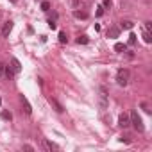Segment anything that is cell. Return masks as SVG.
Segmentation results:
<instances>
[{
    "label": "cell",
    "instance_id": "ffe728a7",
    "mask_svg": "<svg viewBox=\"0 0 152 152\" xmlns=\"http://www.w3.org/2000/svg\"><path fill=\"white\" fill-rule=\"evenodd\" d=\"M59 43H68V36L64 32H59Z\"/></svg>",
    "mask_w": 152,
    "mask_h": 152
},
{
    "label": "cell",
    "instance_id": "484cf974",
    "mask_svg": "<svg viewBox=\"0 0 152 152\" xmlns=\"http://www.w3.org/2000/svg\"><path fill=\"white\" fill-rule=\"evenodd\" d=\"M141 109H143L145 113H150V109H148V106H147V102H141Z\"/></svg>",
    "mask_w": 152,
    "mask_h": 152
},
{
    "label": "cell",
    "instance_id": "7a4b0ae2",
    "mask_svg": "<svg viewBox=\"0 0 152 152\" xmlns=\"http://www.w3.org/2000/svg\"><path fill=\"white\" fill-rule=\"evenodd\" d=\"M129 120H131V125L138 131V132H143L145 131V125H143V120H141V116L138 115V111H131V115H129Z\"/></svg>",
    "mask_w": 152,
    "mask_h": 152
},
{
    "label": "cell",
    "instance_id": "d4e9b609",
    "mask_svg": "<svg viewBox=\"0 0 152 152\" xmlns=\"http://www.w3.org/2000/svg\"><path fill=\"white\" fill-rule=\"evenodd\" d=\"M145 31H152V22H145Z\"/></svg>",
    "mask_w": 152,
    "mask_h": 152
},
{
    "label": "cell",
    "instance_id": "e0dca14e",
    "mask_svg": "<svg viewBox=\"0 0 152 152\" xmlns=\"http://www.w3.org/2000/svg\"><path fill=\"white\" fill-rule=\"evenodd\" d=\"M0 116H2L4 120H7V122H11V120H13V115H11V113H9L7 109H4L2 113H0Z\"/></svg>",
    "mask_w": 152,
    "mask_h": 152
},
{
    "label": "cell",
    "instance_id": "f1b7e54d",
    "mask_svg": "<svg viewBox=\"0 0 152 152\" xmlns=\"http://www.w3.org/2000/svg\"><path fill=\"white\" fill-rule=\"evenodd\" d=\"M23 150H31V152H32V150H34V148H32V147H31V145H23Z\"/></svg>",
    "mask_w": 152,
    "mask_h": 152
},
{
    "label": "cell",
    "instance_id": "ac0fdd59",
    "mask_svg": "<svg viewBox=\"0 0 152 152\" xmlns=\"http://www.w3.org/2000/svg\"><path fill=\"white\" fill-rule=\"evenodd\" d=\"M88 41H90V39H88V36H84V34L77 38V45H86Z\"/></svg>",
    "mask_w": 152,
    "mask_h": 152
},
{
    "label": "cell",
    "instance_id": "83f0119b",
    "mask_svg": "<svg viewBox=\"0 0 152 152\" xmlns=\"http://www.w3.org/2000/svg\"><path fill=\"white\" fill-rule=\"evenodd\" d=\"M70 2H72L73 7H77V6H79V0H70Z\"/></svg>",
    "mask_w": 152,
    "mask_h": 152
},
{
    "label": "cell",
    "instance_id": "52a82bcc",
    "mask_svg": "<svg viewBox=\"0 0 152 152\" xmlns=\"http://www.w3.org/2000/svg\"><path fill=\"white\" fill-rule=\"evenodd\" d=\"M48 102L56 107V111H57V113H63V111H64V106H63L59 100H56V99H52V97H50V99H48Z\"/></svg>",
    "mask_w": 152,
    "mask_h": 152
},
{
    "label": "cell",
    "instance_id": "cb8c5ba5",
    "mask_svg": "<svg viewBox=\"0 0 152 152\" xmlns=\"http://www.w3.org/2000/svg\"><path fill=\"white\" fill-rule=\"evenodd\" d=\"M47 23H48V27H50L52 31H54V29L57 27V25H56V20H52V18H48V22H47Z\"/></svg>",
    "mask_w": 152,
    "mask_h": 152
},
{
    "label": "cell",
    "instance_id": "5bb4252c",
    "mask_svg": "<svg viewBox=\"0 0 152 152\" xmlns=\"http://www.w3.org/2000/svg\"><path fill=\"white\" fill-rule=\"evenodd\" d=\"M15 75H16V73H15V70H13L11 66H6V73H4V77H7V79H13Z\"/></svg>",
    "mask_w": 152,
    "mask_h": 152
},
{
    "label": "cell",
    "instance_id": "7402d4cb",
    "mask_svg": "<svg viewBox=\"0 0 152 152\" xmlns=\"http://www.w3.org/2000/svg\"><path fill=\"white\" fill-rule=\"evenodd\" d=\"M111 6H113V0H102V7L111 9Z\"/></svg>",
    "mask_w": 152,
    "mask_h": 152
},
{
    "label": "cell",
    "instance_id": "5b68a950",
    "mask_svg": "<svg viewBox=\"0 0 152 152\" xmlns=\"http://www.w3.org/2000/svg\"><path fill=\"white\" fill-rule=\"evenodd\" d=\"M20 102H22V107H23L25 115H31L32 113V107H31V104H29V100H27L25 95H20Z\"/></svg>",
    "mask_w": 152,
    "mask_h": 152
},
{
    "label": "cell",
    "instance_id": "30bf717a",
    "mask_svg": "<svg viewBox=\"0 0 152 152\" xmlns=\"http://www.w3.org/2000/svg\"><path fill=\"white\" fill-rule=\"evenodd\" d=\"M11 68L15 70V73H20V72H22V64H20V61H18L16 57L11 59Z\"/></svg>",
    "mask_w": 152,
    "mask_h": 152
},
{
    "label": "cell",
    "instance_id": "ba28073f",
    "mask_svg": "<svg viewBox=\"0 0 152 152\" xmlns=\"http://www.w3.org/2000/svg\"><path fill=\"white\" fill-rule=\"evenodd\" d=\"M43 148H45V150H48V152H52V150H59V147H57L56 143L48 141V140H43Z\"/></svg>",
    "mask_w": 152,
    "mask_h": 152
},
{
    "label": "cell",
    "instance_id": "2e32d148",
    "mask_svg": "<svg viewBox=\"0 0 152 152\" xmlns=\"http://www.w3.org/2000/svg\"><path fill=\"white\" fill-rule=\"evenodd\" d=\"M118 140H120L122 143H131V141H132V138H131V134H129V132H125V134H122V136H120Z\"/></svg>",
    "mask_w": 152,
    "mask_h": 152
},
{
    "label": "cell",
    "instance_id": "3957f363",
    "mask_svg": "<svg viewBox=\"0 0 152 152\" xmlns=\"http://www.w3.org/2000/svg\"><path fill=\"white\" fill-rule=\"evenodd\" d=\"M129 79H131V72L127 68H120L118 73H116V83H118V86H127L129 84Z\"/></svg>",
    "mask_w": 152,
    "mask_h": 152
},
{
    "label": "cell",
    "instance_id": "4316f807",
    "mask_svg": "<svg viewBox=\"0 0 152 152\" xmlns=\"http://www.w3.org/2000/svg\"><path fill=\"white\" fill-rule=\"evenodd\" d=\"M97 16H104V7H102V6L97 9Z\"/></svg>",
    "mask_w": 152,
    "mask_h": 152
},
{
    "label": "cell",
    "instance_id": "d6986e66",
    "mask_svg": "<svg viewBox=\"0 0 152 152\" xmlns=\"http://www.w3.org/2000/svg\"><path fill=\"white\" fill-rule=\"evenodd\" d=\"M143 41H145V43H150V41H152V36H150L148 31H143Z\"/></svg>",
    "mask_w": 152,
    "mask_h": 152
},
{
    "label": "cell",
    "instance_id": "44dd1931",
    "mask_svg": "<svg viewBox=\"0 0 152 152\" xmlns=\"http://www.w3.org/2000/svg\"><path fill=\"white\" fill-rule=\"evenodd\" d=\"M136 38H138L136 34H129V41H127V43H129L131 47H132V45H136Z\"/></svg>",
    "mask_w": 152,
    "mask_h": 152
},
{
    "label": "cell",
    "instance_id": "4dcf8cb0",
    "mask_svg": "<svg viewBox=\"0 0 152 152\" xmlns=\"http://www.w3.org/2000/svg\"><path fill=\"white\" fill-rule=\"evenodd\" d=\"M0 18H2V13H0Z\"/></svg>",
    "mask_w": 152,
    "mask_h": 152
},
{
    "label": "cell",
    "instance_id": "9c48e42d",
    "mask_svg": "<svg viewBox=\"0 0 152 152\" xmlns=\"http://www.w3.org/2000/svg\"><path fill=\"white\" fill-rule=\"evenodd\" d=\"M118 34H120V27H109L107 29V38H118Z\"/></svg>",
    "mask_w": 152,
    "mask_h": 152
},
{
    "label": "cell",
    "instance_id": "603a6c76",
    "mask_svg": "<svg viewBox=\"0 0 152 152\" xmlns=\"http://www.w3.org/2000/svg\"><path fill=\"white\" fill-rule=\"evenodd\" d=\"M4 73H6V64H4L2 61H0V79L4 77Z\"/></svg>",
    "mask_w": 152,
    "mask_h": 152
},
{
    "label": "cell",
    "instance_id": "8fae6325",
    "mask_svg": "<svg viewBox=\"0 0 152 152\" xmlns=\"http://www.w3.org/2000/svg\"><path fill=\"white\" fill-rule=\"evenodd\" d=\"M73 16L77 18V20H86L90 15H88L86 11H79V9H75V11H73Z\"/></svg>",
    "mask_w": 152,
    "mask_h": 152
},
{
    "label": "cell",
    "instance_id": "4fadbf2b",
    "mask_svg": "<svg viewBox=\"0 0 152 152\" xmlns=\"http://www.w3.org/2000/svg\"><path fill=\"white\" fill-rule=\"evenodd\" d=\"M39 7H41V11H45V13H48L50 11V2H48V0H41V4H39Z\"/></svg>",
    "mask_w": 152,
    "mask_h": 152
},
{
    "label": "cell",
    "instance_id": "277c9868",
    "mask_svg": "<svg viewBox=\"0 0 152 152\" xmlns=\"http://www.w3.org/2000/svg\"><path fill=\"white\" fill-rule=\"evenodd\" d=\"M118 125H120L122 129H127V127L131 125V120H129V115H125V113H122V115L118 116Z\"/></svg>",
    "mask_w": 152,
    "mask_h": 152
},
{
    "label": "cell",
    "instance_id": "f546056e",
    "mask_svg": "<svg viewBox=\"0 0 152 152\" xmlns=\"http://www.w3.org/2000/svg\"><path fill=\"white\" fill-rule=\"evenodd\" d=\"M9 2H11V4H16V2H18V0H9Z\"/></svg>",
    "mask_w": 152,
    "mask_h": 152
},
{
    "label": "cell",
    "instance_id": "6da1fadb",
    "mask_svg": "<svg viewBox=\"0 0 152 152\" xmlns=\"http://www.w3.org/2000/svg\"><path fill=\"white\" fill-rule=\"evenodd\" d=\"M109 107V91L106 86H99V109L106 111Z\"/></svg>",
    "mask_w": 152,
    "mask_h": 152
},
{
    "label": "cell",
    "instance_id": "7c38bea8",
    "mask_svg": "<svg viewBox=\"0 0 152 152\" xmlns=\"http://www.w3.org/2000/svg\"><path fill=\"white\" fill-rule=\"evenodd\" d=\"M132 27H134V23H132L131 20H122V22H120V29L129 31V29H132Z\"/></svg>",
    "mask_w": 152,
    "mask_h": 152
},
{
    "label": "cell",
    "instance_id": "9a60e30c",
    "mask_svg": "<svg viewBox=\"0 0 152 152\" xmlns=\"http://www.w3.org/2000/svg\"><path fill=\"white\" fill-rule=\"evenodd\" d=\"M125 48H127V45H125V43H116V45H115V52H118V54L125 52Z\"/></svg>",
    "mask_w": 152,
    "mask_h": 152
},
{
    "label": "cell",
    "instance_id": "8992f818",
    "mask_svg": "<svg viewBox=\"0 0 152 152\" xmlns=\"http://www.w3.org/2000/svg\"><path fill=\"white\" fill-rule=\"evenodd\" d=\"M13 25H15V22H11V20L4 23V27H2V36H4V38H7V36H9V32L13 31Z\"/></svg>",
    "mask_w": 152,
    "mask_h": 152
}]
</instances>
